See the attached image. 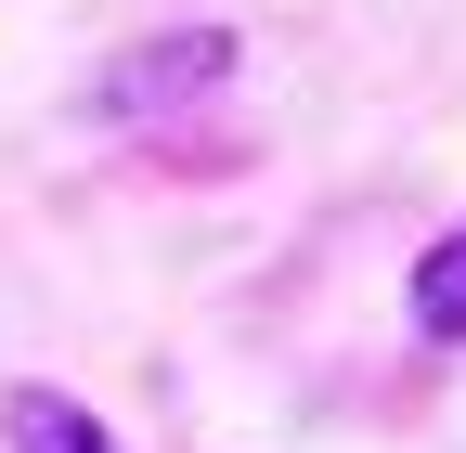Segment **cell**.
Returning a JSON list of instances; mask_svg holds the SVG:
<instances>
[{
	"label": "cell",
	"instance_id": "3957f363",
	"mask_svg": "<svg viewBox=\"0 0 466 453\" xmlns=\"http://www.w3.org/2000/svg\"><path fill=\"white\" fill-rule=\"evenodd\" d=\"M415 324L441 337V350H466V220H453V234L415 259Z\"/></svg>",
	"mask_w": 466,
	"mask_h": 453
},
{
	"label": "cell",
	"instance_id": "7a4b0ae2",
	"mask_svg": "<svg viewBox=\"0 0 466 453\" xmlns=\"http://www.w3.org/2000/svg\"><path fill=\"white\" fill-rule=\"evenodd\" d=\"M0 440L14 453H130L91 402H66V388H14V402H0Z\"/></svg>",
	"mask_w": 466,
	"mask_h": 453
},
{
	"label": "cell",
	"instance_id": "6da1fadb",
	"mask_svg": "<svg viewBox=\"0 0 466 453\" xmlns=\"http://www.w3.org/2000/svg\"><path fill=\"white\" fill-rule=\"evenodd\" d=\"M208 78H233V26H168V39H130L116 65L91 78V117H168V104H195Z\"/></svg>",
	"mask_w": 466,
	"mask_h": 453
}]
</instances>
